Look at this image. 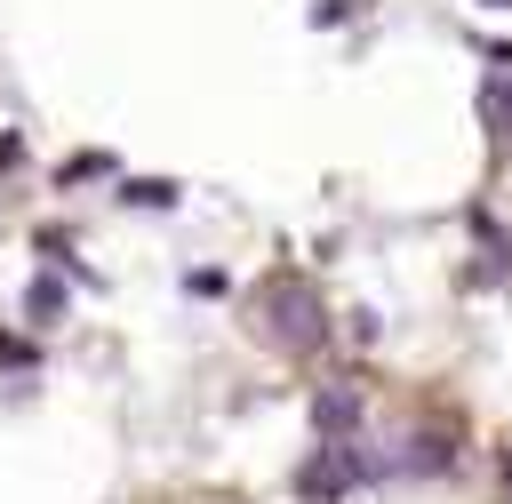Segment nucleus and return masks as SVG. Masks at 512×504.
<instances>
[{"mask_svg": "<svg viewBox=\"0 0 512 504\" xmlns=\"http://www.w3.org/2000/svg\"><path fill=\"white\" fill-rule=\"evenodd\" d=\"M344 8L352 0H312V24H344Z\"/></svg>", "mask_w": 512, "mask_h": 504, "instance_id": "nucleus-6", "label": "nucleus"}, {"mask_svg": "<svg viewBox=\"0 0 512 504\" xmlns=\"http://www.w3.org/2000/svg\"><path fill=\"white\" fill-rule=\"evenodd\" d=\"M120 200H128V208H176V184H152V176H136Z\"/></svg>", "mask_w": 512, "mask_h": 504, "instance_id": "nucleus-5", "label": "nucleus"}, {"mask_svg": "<svg viewBox=\"0 0 512 504\" xmlns=\"http://www.w3.org/2000/svg\"><path fill=\"white\" fill-rule=\"evenodd\" d=\"M312 432L320 440H352L360 432V392L352 384H320L312 392Z\"/></svg>", "mask_w": 512, "mask_h": 504, "instance_id": "nucleus-3", "label": "nucleus"}, {"mask_svg": "<svg viewBox=\"0 0 512 504\" xmlns=\"http://www.w3.org/2000/svg\"><path fill=\"white\" fill-rule=\"evenodd\" d=\"M264 336L288 344V352H312V344L328 336V328H320V304H312L304 280H272V288H264Z\"/></svg>", "mask_w": 512, "mask_h": 504, "instance_id": "nucleus-1", "label": "nucleus"}, {"mask_svg": "<svg viewBox=\"0 0 512 504\" xmlns=\"http://www.w3.org/2000/svg\"><path fill=\"white\" fill-rule=\"evenodd\" d=\"M24 312H32V320H56V312H64V280H48V272H40V280L24 288Z\"/></svg>", "mask_w": 512, "mask_h": 504, "instance_id": "nucleus-4", "label": "nucleus"}, {"mask_svg": "<svg viewBox=\"0 0 512 504\" xmlns=\"http://www.w3.org/2000/svg\"><path fill=\"white\" fill-rule=\"evenodd\" d=\"M360 472H368V464L352 456V440H320V456L296 472V488H304V504H336V496H344Z\"/></svg>", "mask_w": 512, "mask_h": 504, "instance_id": "nucleus-2", "label": "nucleus"}, {"mask_svg": "<svg viewBox=\"0 0 512 504\" xmlns=\"http://www.w3.org/2000/svg\"><path fill=\"white\" fill-rule=\"evenodd\" d=\"M480 8H512V0H480Z\"/></svg>", "mask_w": 512, "mask_h": 504, "instance_id": "nucleus-8", "label": "nucleus"}, {"mask_svg": "<svg viewBox=\"0 0 512 504\" xmlns=\"http://www.w3.org/2000/svg\"><path fill=\"white\" fill-rule=\"evenodd\" d=\"M504 496H512V480H504Z\"/></svg>", "mask_w": 512, "mask_h": 504, "instance_id": "nucleus-9", "label": "nucleus"}, {"mask_svg": "<svg viewBox=\"0 0 512 504\" xmlns=\"http://www.w3.org/2000/svg\"><path fill=\"white\" fill-rule=\"evenodd\" d=\"M504 480H512V448H504Z\"/></svg>", "mask_w": 512, "mask_h": 504, "instance_id": "nucleus-7", "label": "nucleus"}]
</instances>
